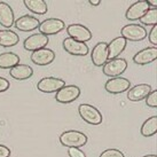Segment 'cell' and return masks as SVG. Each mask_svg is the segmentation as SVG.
<instances>
[{
  "label": "cell",
  "mask_w": 157,
  "mask_h": 157,
  "mask_svg": "<svg viewBox=\"0 0 157 157\" xmlns=\"http://www.w3.org/2000/svg\"><path fill=\"white\" fill-rule=\"evenodd\" d=\"M66 85V82L61 78L56 77H45L40 79L37 84L38 91L43 93H56L59 90H61Z\"/></svg>",
  "instance_id": "ba28073f"
},
{
  "label": "cell",
  "mask_w": 157,
  "mask_h": 157,
  "mask_svg": "<svg viewBox=\"0 0 157 157\" xmlns=\"http://www.w3.org/2000/svg\"><path fill=\"white\" fill-rule=\"evenodd\" d=\"M127 69V61L123 57H117L113 60H109L105 62V64L102 67V71L105 76H108L110 78L121 77Z\"/></svg>",
  "instance_id": "3957f363"
},
{
  "label": "cell",
  "mask_w": 157,
  "mask_h": 157,
  "mask_svg": "<svg viewBox=\"0 0 157 157\" xmlns=\"http://www.w3.org/2000/svg\"><path fill=\"white\" fill-rule=\"evenodd\" d=\"M20 63V56L16 53L5 52L0 54V69H12Z\"/></svg>",
  "instance_id": "7402d4cb"
},
{
  "label": "cell",
  "mask_w": 157,
  "mask_h": 157,
  "mask_svg": "<svg viewBox=\"0 0 157 157\" xmlns=\"http://www.w3.org/2000/svg\"><path fill=\"white\" fill-rule=\"evenodd\" d=\"M15 28L17 30H21L23 32H30L33 31L36 29H38L40 22L39 20L35 16H31V15H23L21 17H18L15 22Z\"/></svg>",
  "instance_id": "2e32d148"
},
{
  "label": "cell",
  "mask_w": 157,
  "mask_h": 157,
  "mask_svg": "<svg viewBox=\"0 0 157 157\" xmlns=\"http://www.w3.org/2000/svg\"><path fill=\"white\" fill-rule=\"evenodd\" d=\"M157 59V47L151 46L147 47L135 53L133 56V62L138 66H147L149 63H153Z\"/></svg>",
  "instance_id": "4fadbf2b"
},
{
  "label": "cell",
  "mask_w": 157,
  "mask_h": 157,
  "mask_svg": "<svg viewBox=\"0 0 157 157\" xmlns=\"http://www.w3.org/2000/svg\"><path fill=\"white\" fill-rule=\"evenodd\" d=\"M151 91H153V88L148 84H139L127 91V99L130 101L144 100Z\"/></svg>",
  "instance_id": "e0dca14e"
},
{
  "label": "cell",
  "mask_w": 157,
  "mask_h": 157,
  "mask_svg": "<svg viewBox=\"0 0 157 157\" xmlns=\"http://www.w3.org/2000/svg\"><path fill=\"white\" fill-rule=\"evenodd\" d=\"M150 8L147 4V1L144 0H139L135 1L134 4H132L128 8H127L126 13H125V17L128 21H138L144 15V13Z\"/></svg>",
  "instance_id": "9a60e30c"
},
{
  "label": "cell",
  "mask_w": 157,
  "mask_h": 157,
  "mask_svg": "<svg viewBox=\"0 0 157 157\" xmlns=\"http://www.w3.org/2000/svg\"><path fill=\"white\" fill-rule=\"evenodd\" d=\"M14 22L15 17L12 7L7 2L0 1V24L6 29H9L13 26Z\"/></svg>",
  "instance_id": "ac0fdd59"
},
{
  "label": "cell",
  "mask_w": 157,
  "mask_h": 157,
  "mask_svg": "<svg viewBox=\"0 0 157 157\" xmlns=\"http://www.w3.org/2000/svg\"><path fill=\"white\" fill-rule=\"evenodd\" d=\"M20 38L16 32L12 30H0V46L1 47H14L18 44Z\"/></svg>",
  "instance_id": "44dd1931"
},
{
  "label": "cell",
  "mask_w": 157,
  "mask_h": 157,
  "mask_svg": "<svg viewBox=\"0 0 157 157\" xmlns=\"http://www.w3.org/2000/svg\"><path fill=\"white\" fill-rule=\"evenodd\" d=\"M49 43V38L47 36L41 35V33H35V35L29 36L24 43H23V46L26 51H30V52H35V51H38V49H41V48H45Z\"/></svg>",
  "instance_id": "5bb4252c"
},
{
  "label": "cell",
  "mask_w": 157,
  "mask_h": 157,
  "mask_svg": "<svg viewBox=\"0 0 157 157\" xmlns=\"http://www.w3.org/2000/svg\"><path fill=\"white\" fill-rule=\"evenodd\" d=\"M68 155L69 157H86L85 153L79 148H68Z\"/></svg>",
  "instance_id": "f1b7e54d"
},
{
  "label": "cell",
  "mask_w": 157,
  "mask_h": 157,
  "mask_svg": "<svg viewBox=\"0 0 157 157\" xmlns=\"http://www.w3.org/2000/svg\"><path fill=\"white\" fill-rule=\"evenodd\" d=\"M127 41L123 37H117L108 44V60L117 59L126 47Z\"/></svg>",
  "instance_id": "d6986e66"
},
{
  "label": "cell",
  "mask_w": 157,
  "mask_h": 157,
  "mask_svg": "<svg viewBox=\"0 0 157 157\" xmlns=\"http://www.w3.org/2000/svg\"><path fill=\"white\" fill-rule=\"evenodd\" d=\"M31 61L35 63L36 66L45 67L51 64L54 60H55V53L54 51L49 49V48H41L38 51L31 53Z\"/></svg>",
  "instance_id": "7c38bea8"
},
{
  "label": "cell",
  "mask_w": 157,
  "mask_h": 157,
  "mask_svg": "<svg viewBox=\"0 0 157 157\" xmlns=\"http://www.w3.org/2000/svg\"><path fill=\"white\" fill-rule=\"evenodd\" d=\"M91 60L95 67H103L108 61V44L100 41L93 47L91 52Z\"/></svg>",
  "instance_id": "8fae6325"
},
{
  "label": "cell",
  "mask_w": 157,
  "mask_h": 157,
  "mask_svg": "<svg viewBox=\"0 0 157 157\" xmlns=\"http://www.w3.org/2000/svg\"><path fill=\"white\" fill-rule=\"evenodd\" d=\"M23 2L31 13L37 15H44L48 10L47 2L45 0H24Z\"/></svg>",
  "instance_id": "603a6c76"
},
{
  "label": "cell",
  "mask_w": 157,
  "mask_h": 157,
  "mask_svg": "<svg viewBox=\"0 0 157 157\" xmlns=\"http://www.w3.org/2000/svg\"><path fill=\"white\" fill-rule=\"evenodd\" d=\"M131 82L124 77L110 78L105 85V90L110 94H122L130 90Z\"/></svg>",
  "instance_id": "9c48e42d"
},
{
  "label": "cell",
  "mask_w": 157,
  "mask_h": 157,
  "mask_svg": "<svg viewBox=\"0 0 157 157\" xmlns=\"http://www.w3.org/2000/svg\"><path fill=\"white\" fill-rule=\"evenodd\" d=\"M141 134L146 136V138H150L157 133V116H153V117L146 119L141 126Z\"/></svg>",
  "instance_id": "cb8c5ba5"
},
{
  "label": "cell",
  "mask_w": 157,
  "mask_h": 157,
  "mask_svg": "<svg viewBox=\"0 0 157 157\" xmlns=\"http://www.w3.org/2000/svg\"><path fill=\"white\" fill-rule=\"evenodd\" d=\"M139 21L144 25H148V26L157 25V8H149Z\"/></svg>",
  "instance_id": "d4e9b609"
},
{
  "label": "cell",
  "mask_w": 157,
  "mask_h": 157,
  "mask_svg": "<svg viewBox=\"0 0 157 157\" xmlns=\"http://www.w3.org/2000/svg\"><path fill=\"white\" fill-rule=\"evenodd\" d=\"M60 142L67 148H80L87 144V135L80 131L69 130L60 135Z\"/></svg>",
  "instance_id": "6da1fadb"
},
{
  "label": "cell",
  "mask_w": 157,
  "mask_h": 157,
  "mask_svg": "<svg viewBox=\"0 0 157 157\" xmlns=\"http://www.w3.org/2000/svg\"><path fill=\"white\" fill-rule=\"evenodd\" d=\"M10 156V149L7 146L0 144V157H9Z\"/></svg>",
  "instance_id": "4dcf8cb0"
},
{
  "label": "cell",
  "mask_w": 157,
  "mask_h": 157,
  "mask_svg": "<svg viewBox=\"0 0 157 157\" xmlns=\"http://www.w3.org/2000/svg\"><path fill=\"white\" fill-rule=\"evenodd\" d=\"M80 95V88L76 85H64L61 90H59L55 94V100L59 103L68 105L76 101Z\"/></svg>",
  "instance_id": "5b68a950"
},
{
  "label": "cell",
  "mask_w": 157,
  "mask_h": 157,
  "mask_svg": "<svg viewBox=\"0 0 157 157\" xmlns=\"http://www.w3.org/2000/svg\"><path fill=\"white\" fill-rule=\"evenodd\" d=\"M148 39L150 41V44L155 46H157V25L151 26V30L149 31L148 33Z\"/></svg>",
  "instance_id": "83f0119b"
},
{
  "label": "cell",
  "mask_w": 157,
  "mask_h": 157,
  "mask_svg": "<svg viewBox=\"0 0 157 157\" xmlns=\"http://www.w3.org/2000/svg\"><path fill=\"white\" fill-rule=\"evenodd\" d=\"M121 37H123L126 41H141L147 37V30L140 24L130 23L122 28Z\"/></svg>",
  "instance_id": "277c9868"
},
{
  "label": "cell",
  "mask_w": 157,
  "mask_h": 157,
  "mask_svg": "<svg viewBox=\"0 0 157 157\" xmlns=\"http://www.w3.org/2000/svg\"><path fill=\"white\" fill-rule=\"evenodd\" d=\"M99 157H125V155L119 149L109 148V149H105V151H102Z\"/></svg>",
  "instance_id": "484cf974"
},
{
  "label": "cell",
  "mask_w": 157,
  "mask_h": 157,
  "mask_svg": "<svg viewBox=\"0 0 157 157\" xmlns=\"http://www.w3.org/2000/svg\"><path fill=\"white\" fill-rule=\"evenodd\" d=\"M146 105L150 108H157V90H153L146 98Z\"/></svg>",
  "instance_id": "4316f807"
},
{
  "label": "cell",
  "mask_w": 157,
  "mask_h": 157,
  "mask_svg": "<svg viewBox=\"0 0 157 157\" xmlns=\"http://www.w3.org/2000/svg\"><path fill=\"white\" fill-rule=\"evenodd\" d=\"M67 32H68V36L69 38H72V39L77 40V41H80V43H85L86 41L92 39V32L91 30L86 28L83 24H70L68 28H67Z\"/></svg>",
  "instance_id": "52a82bcc"
},
{
  "label": "cell",
  "mask_w": 157,
  "mask_h": 157,
  "mask_svg": "<svg viewBox=\"0 0 157 157\" xmlns=\"http://www.w3.org/2000/svg\"><path fill=\"white\" fill-rule=\"evenodd\" d=\"M88 2H90L92 6H99L100 2H101V0H90Z\"/></svg>",
  "instance_id": "1f68e13d"
},
{
  "label": "cell",
  "mask_w": 157,
  "mask_h": 157,
  "mask_svg": "<svg viewBox=\"0 0 157 157\" xmlns=\"http://www.w3.org/2000/svg\"><path fill=\"white\" fill-rule=\"evenodd\" d=\"M64 22L60 20V18H47L40 23L38 26V30L40 31L39 33L45 36H53L56 35L59 32H61L62 30H64Z\"/></svg>",
  "instance_id": "8992f818"
},
{
  "label": "cell",
  "mask_w": 157,
  "mask_h": 157,
  "mask_svg": "<svg viewBox=\"0 0 157 157\" xmlns=\"http://www.w3.org/2000/svg\"><path fill=\"white\" fill-rule=\"evenodd\" d=\"M63 48L67 53L74 56H86L88 54V46L85 43H80L72 38H66L63 40Z\"/></svg>",
  "instance_id": "30bf717a"
},
{
  "label": "cell",
  "mask_w": 157,
  "mask_h": 157,
  "mask_svg": "<svg viewBox=\"0 0 157 157\" xmlns=\"http://www.w3.org/2000/svg\"><path fill=\"white\" fill-rule=\"evenodd\" d=\"M9 86H10V84H9L8 80L4 77H0V93L8 91Z\"/></svg>",
  "instance_id": "f546056e"
},
{
  "label": "cell",
  "mask_w": 157,
  "mask_h": 157,
  "mask_svg": "<svg viewBox=\"0 0 157 157\" xmlns=\"http://www.w3.org/2000/svg\"><path fill=\"white\" fill-rule=\"evenodd\" d=\"M78 113L80 118L84 122H86L87 124L91 125H100L102 123V113H100V110L95 108L94 105H88V103H82L78 107Z\"/></svg>",
  "instance_id": "7a4b0ae2"
},
{
  "label": "cell",
  "mask_w": 157,
  "mask_h": 157,
  "mask_svg": "<svg viewBox=\"0 0 157 157\" xmlns=\"http://www.w3.org/2000/svg\"><path fill=\"white\" fill-rule=\"evenodd\" d=\"M144 157H157L155 154H151V155H146V156H144Z\"/></svg>",
  "instance_id": "d6a6232c"
},
{
  "label": "cell",
  "mask_w": 157,
  "mask_h": 157,
  "mask_svg": "<svg viewBox=\"0 0 157 157\" xmlns=\"http://www.w3.org/2000/svg\"><path fill=\"white\" fill-rule=\"evenodd\" d=\"M9 75L16 80H25V79H29L30 77H32L33 69L31 67L26 66V64L18 63L17 66L9 69Z\"/></svg>",
  "instance_id": "ffe728a7"
}]
</instances>
